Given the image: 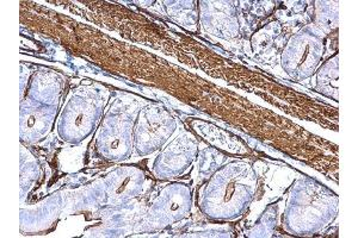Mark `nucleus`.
I'll return each mask as SVG.
<instances>
[{
	"instance_id": "1a4fd4ad",
	"label": "nucleus",
	"mask_w": 358,
	"mask_h": 238,
	"mask_svg": "<svg viewBox=\"0 0 358 238\" xmlns=\"http://www.w3.org/2000/svg\"><path fill=\"white\" fill-rule=\"evenodd\" d=\"M315 89L325 97L338 101V81H339V64L338 54L320 66L317 72Z\"/></svg>"
},
{
	"instance_id": "6e6552de",
	"label": "nucleus",
	"mask_w": 358,
	"mask_h": 238,
	"mask_svg": "<svg viewBox=\"0 0 358 238\" xmlns=\"http://www.w3.org/2000/svg\"><path fill=\"white\" fill-rule=\"evenodd\" d=\"M192 210V193L187 185L173 184L164 188L152 205L150 214L155 224L170 225L185 218Z\"/></svg>"
},
{
	"instance_id": "f03ea898",
	"label": "nucleus",
	"mask_w": 358,
	"mask_h": 238,
	"mask_svg": "<svg viewBox=\"0 0 358 238\" xmlns=\"http://www.w3.org/2000/svg\"><path fill=\"white\" fill-rule=\"evenodd\" d=\"M337 194L314 179H297L292 186L285 212L283 228L295 236L317 234L337 217Z\"/></svg>"
},
{
	"instance_id": "0eeeda50",
	"label": "nucleus",
	"mask_w": 358,
	"mask_h": 238,
	"mask_svg": "<svg viewBox=\"0 0 358 238\" xmlns=\"http://www.w3.org/2000/svg\"><path fill=\"white\" fill-rule=\"evenodd\" d=\"M199 153V143L195 137L183 133L159 154L153 170L160 179L175 178L185 173Z\"/></svg>"
},
{
	"instance_id": "423d86ee",
	"label": "nucleus",
	"mask_w": 358,
	"mask_h": 238,
	"mask_svg": "<svg viewBox=\"0 0 358 238\" xmlns=\"http://www.w3.org/2000/svg\"><path fill=\"white\" fill-rule=\"evenodd\" d=\"M106 98L94 89L78 94L76 101L69 104L67 111V124L71 130V137L76 142L82 141L94 131L102 116Z\"/></svg>"
},
{
	"instance_id": "f257e3e1",
	"label": "nucleus",
	"mask_w": 358,
	"mask_h": 238,
	"mask_svg": "<svg viewBox=\"0 0 358 238\" xmlns=\"http://www.w3.org/2000/svg\"><path fill=\"white\" fill-rule=\"evenodd\" d=\"M256 190L257 177L251 165L231 162L217 170L201 190V209L210 218H238L252 202Z\"/></svg>"
},
{
	"instance_id": "20e7f679",
	"label": "nucleus",
	"mask_w": 358,
	"mask_h": 238,
	"mask_svg": "<svg viewBox=\"0 0 358 238\" xmlns=\"http://www.w3.org/2000/svg\"><path fill=\"white\" fill-rule=\"evenodd\" d=\"M177 128L175 118L159 105H147L138 112L134 124V149L145 156L162 149Z\"/></svg>"
},
{
	"instance_id": "39448f33",
	"label": "nucleus",
	"mask_w": 358,
	"mask_h": 238,
	"mask_svg": "<svg viewBox=\"0 0 358 238\" xmlns=\"http://www.w3.org/2000/svg\"><path fill=\"white\" fill-rule=\"evenodd\" d=\"M134 116L126 110H111L98 133V153L110 161L129 158L134 149Z\"/></svg>"
},
{
	"instance_id": "7ed1b4c3",
	"label": "nucleus",
	"mask_w": 358,
	"mask_h": 238,
	"mask_svg": "<svg viewBox=\"0 0 358 238\" xmlns=\"http://www.w3.org/2000/svg\"><path fill=\"white\" fill-rule=\"evenodd\" d=\"M325 53V37L307 25L287 42L281 55L282 68L294 80H307L320 67Z\"/></svg>"
}]
</instances>
